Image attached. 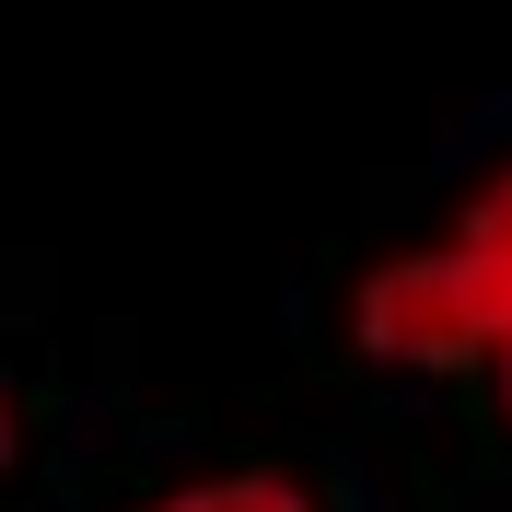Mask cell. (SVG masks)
Masks as SVG:
<instances>
[{
	"label": "cell",
	"instance_id": "obj_3",
	"mask_svg": "<svg viewBox=\"0 0 512 512\" xmlns=\"http://www.w3.org/2000/svg\"><path fill=\"white\" fill-rule=\"evenodd\" d=\"M466 233H512V163H501V175H489L478 198H466Z\"/></svg>",
	"mask_w": 512,
	"mask_h": 512
},
{
	"label": "cell",
	"instance_id": "obj_4",
	"mask_svg": "<svg viewBox=\"0 0 512 512\" xmlns=\"http://www.w3.org/2000/svg\"><path fill=\"white\" fill-rule=\"evenodd\" d=\"M0 466H12V408H0Z\"/></svg>",
	"mask_w": 512,
	"mask_h": 512
},
{
	"label": "cell",
	"instance_id": "obj_2",
	"mask_svg": "<svg viewBox=\"0 0 512 512\" xmlns=\"http://www.w3.org/2000/svg\"><path fill=\"white\" fill-rule=\"evenodd\" d=\"M152 512H315V489L280 478V466H233V478H187V489H163Z\"/></svg>",
	"mask_w": 512,
	"mask_h": 512
},
{
	"label": "cell",
	"instance_id": "obj_1",
	"mask_svg": "<svg viewBox=\"0 0 512 512\" xmlns=\"http://www.w3.org/2000/svg\"><path fill=\"white\" fill-rule=\"evenodd\" d=\"M350 338L373 361H408V373H454L478 361L512 408V233H466L454 222L443 245L373 268L350 303Z\"/></svg>",
	"mask_w": 512,
	"mask_h": 512
}]
</instances>
